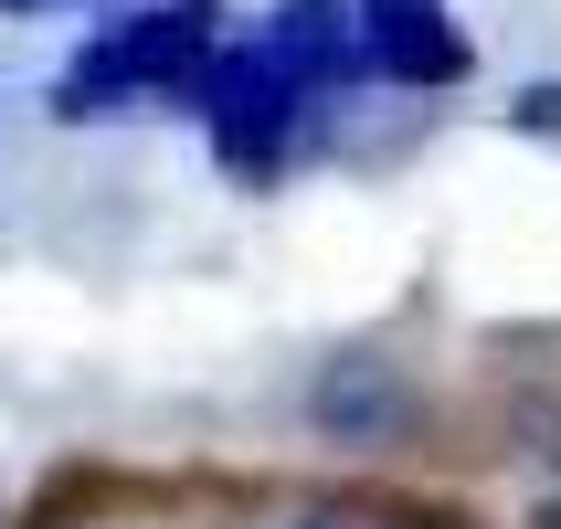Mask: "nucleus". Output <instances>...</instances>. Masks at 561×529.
<instances>
[{
    "label": "nucleus",
    "instance_id": "nucleus-1",
    "mask_svg": "<svg viewBox=\"0 0 561 529\" xmlns=\"http://www.w3.org/2000/svg\"><path fill=\"white\" fill-rule=\"evenodd\" d=\"M191 95H202V117H213L222 170H233V181H265L276 149H286V127H297V95H308V85L254 43V54H213L202 74H191Z\"/></svg>",
    "mask_w": 561,
    "mask_h": 529
},
{
    "label": "nucleus",
    "instance_id": "nucleus-2",
    "mask_svg": "<svg viewBox=\"0 0 561 529\" xmlns=\"http://www.w3.org/2000/svg\"><path fill=\"white\" fill-rule=\"evenodd\" d=\"M318 445H350V456H381V445H403L424 424V392L403 381V360H381V349H329L297 392Z\"/></svg>",
    "mask_w": 561,
    "mask_h": 529
},
{
    "label": "nucleus",
    "instance_id": "nucleus-3",
    "mask_svg": "<svg viewBox=\"0 0 561 529\" xmlns=\"http://www.w3.org/2000/svg\"><path fill=\"white\" fill-rule=\"evenodd\" d=\"M222 0H138V11H117V22L95 32L85 54L117 74L127 95H159V85H191L202 64L222 54Z\"/></svg>",
    "mask_w": 561,
    "mask_h": 529
},
{
    "label": "nucleus",
    "instance_id": "nucleus-4",
    "mask_svg": "<svg viewBox=\"0 0 561 529\" xmlns=\"http://www.w3.org/2000/svg\"><path fill=\"white\" fill-rule=\"evenodd\" d=\"M350 32H360V64L381 85H467L477 43L456 22V0H350Z\"/></svg>",
    "mask_w": 561,
    "mask_h": 529
},
{
    "label": "nucleus",
    "instance_id": "nucleus-5",
    "mask_svg": "<svg viewBox=\"0 0 561 529\" xmlns=\"http://www.w3.org/2000/svg\"><path fill=\"white\" fill-rule=\"evenodd\" d=\"M265 54L297 74V85H329L360 64V32H350V0H276V32H265Z\"/></svg>",
    "mask_w": 561,
    "mask_h": 529
},
{
    "label": "nucleus",
    "instance_id": "nucleus-6",
    "mask_svg": "<svg viewBox=\"0 0 561 529\" xmlns=\"http://www.w3.org/2000/svg\"><path fill=\"white\" fill-rule=\"evenodd\" d=\"M508 127H519V138H561V74H540V85L508 95Z\"/></svg>",
    "mask_w": 561,
    "mask_h": 529
},
{
    "label": "nucleus",
    "instance_id": "nucleus-7",
    "mask_svg": "<svg viewBox=\"0 0 561 529\" xmlns=\"http://www.w3.org/2000/svg\"><path fill=\"white\" fill-rule=\"evenodd\" d=\"M286 529H350V519H286Z\"/></svg>",
    "mask_w": 561,
    "mask_h": 529
},
{
    "label": "nucleus",
    "instance_id": "nucleus-8",
    "mask_svg": "<svg viewBox=\"0 0 561 529\" xmlns=\"http://www.w3.org/2000/svg\"><path fill=\"white\" fill-rule=\"evenodd\" d=\"M11 11H43V0H11Z\"/></svg>",
    "mask_w": 561,
    "mask_h": 529
}]
</instances>
